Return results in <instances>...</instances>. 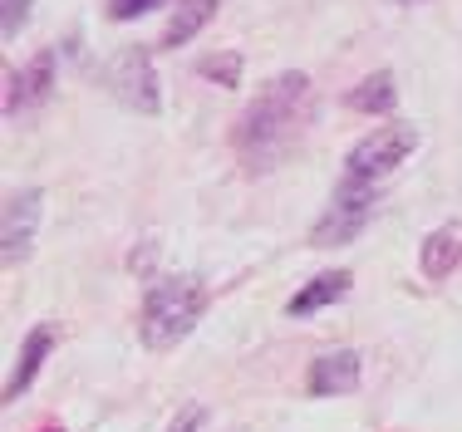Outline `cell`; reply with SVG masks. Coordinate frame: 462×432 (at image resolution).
Instances as JSON below:
<instances>
[{"instance_id":"obj_4","label":"cell","mask_w":462,"mask_h":432,"mask_svg":"<svg viewBox=\"0 0 462 432\" xmlns=\"http://www.w3.org/2000/svg\"><path fill=\"white\" fill-rule=\"evenodd\" d=\"M369 212H374V182H359V177H349V182L339 187V197H335V207H329V216L320 221V226H315V241H320V246H345V241L369 221Z\"/></svg>"},{"instance_id":"obj_3","label":"cell","mask_w":462,"mask_h":432,"mask_svg":"<svg viewBox=\"0 0 462 432\" xmlns=\"http://www.w3.org/2000/svg\"><path fill=\"white\" fill-rule=\"evenodd\" d=\"M413 142H418L413 124H389V128L369 133V138H359V148L349 152V177H359V182H379L383 172H393L403 158H409Z\"/></svg>"},{"instance_id":"obj_1","label":"cell","mask_w":462,"mask_h":432,"mask_svg":"<svg viewBox=\"0 0 462 432\" xmlns=\"http://www.w3.org/2000/svg\"><path fill=\"white\" fill-rule=\"evenodd\" d=\"M305 114H310V79L305 74H276L256 94V104L246 108V118H241L236 148L246 152V162L256 172L276 168L285 152L300 142Z\"/></svg>"},{"instance_id":"obj_17","label":"cell","mask_w":462,"mask_h":432,"mask_svg":"<svg viewBox=\"0 0 462 432\" xmlns=\"http://www.w3.org/2000/svg\"><path fill=\"white\" fill-rule=\"evenodd\" d=\"M30 15V0H5V35H15Z\"/></svg>"},{"instance_id":"obj_7","label":"cell","mask_w":462,"mask_h":432,"mask_svg":"<svg viewBox=\"0 0 462 432\" xmlns=\"http://www.w3.org/2000/svg\"><path fill=\"white\" fill-rule=\"evenodd\" d=\"M359 379H365L359 349H329L310 363V393H320V398H339V393L359 389Z\"/></svg>"},{"instance_id":"obj_6","label":"cell","mask_w":462,"mask_h":432,"mask_svg":"<svg viewBox=\"0 0 462 432\" xmlns=\"http://www.w3.org/2000/svg\"><path fill=\"white\" fill-rule=\"evenodd\" d=\"M40 212H45V197L40 192H15L5 202V265H20L35 246V231H40Z\"/></svg>"},{"instance_id":"obj_8","label":"cell","mask_w":462,"mask_h":432,"mask_svg":"<svg viewBox=\"0 0 462 432\" xmlns=\"http://www.w3.org/2000/svg\"><path fill=\"white\" fill-rule=\"evenodd\" d=\"M457 265H462V221L433 231V236L423 241V275L428 280H443V275L457 271Z\"/></svg>"},{"instance_id":"obj_18","label":"cell","mask_w":462,"mask_h":432,"mask_svg":"<svg viewBox=\"0 0 462 432\" xmlns=\"http://www.w3.org/2000/svg\"><path fill=\"white\" fill-rule=\"evenodd\" d=\"M393 5H423V0H393Z\"/></svg>"},{"instance_id":"obj_11","label":"cell","mask_w":462,"mask_h":432,"mask_svg":"<svg viewBox=\"0 0 462 432\" xmlns=\"http://www.w3.org/2000/svg\"><path fill=\"white\" fill-rule=\"evenodd\" d=\"M217 15V0H178V15H172L168 35H162V50H182L192 35H202V25Z\"/></svg>"},{"instance_id":"obj_9","label":"cell","mask_w":462,"mask_h":432,"mask_svg":"<svg viewBox=\"0 0 462 432\" xmlns=\"http://www.w3.org/2000/svg\"><path fill=\"white\" fill-rule=\"evenodd\" d=\"M50 349H54V329H50V325L30 329L25 349H20V369H15V379L5 383V398H20L30 383H35V373H40V363L50 359Z\"/></svg>"},{"instance_id":"obj_5","label":"cell","mask_w":462,"mask_h":432,"mask_svg":"<svg viewBox=\"0 0 462 432\" xmlns=\"http://www.w3.org/2000/svg\"><path fill=\"white\" fill-rule=\"evenodd\" d=\"M114 94L124 98L128 108H138V114H158V79H152V64L143 50H128L114 60Z\"/></svg>"},{"instance_id":"obj_2","label":"cell","mask_w":462,"mask_h":432,"mask_svg":"<svg viewBox=\"0 0 462 432\" xmlns=\"http://www.w3.org/2000/svg\"><path fill=\"white\" fill-rule=\"evenodd\" d=\"M202 309H207V290L192 275H168V280H158L148 290V300H143V345L148 349L182 345L197 329Z\"/></svg>"},{"instance_id":"obj_10","label":"cell","mask_w":462,"mask_h":432,"mask_svg":"<svg viewBox=\"0 0 462 432\" xmlns=\"http://www.w3.org/2000/svg\"><path fill=\"white\" fill-rule=\"evenodd\" d=\"M50 69H54L50 54H35V60L15 74V88H10V104H5L10 114H25L30 104H40V98L50 94Z\"/></svg>"},{"instance_id":"obj_12","label":"cell","mask_w":462,"mask_h":432,"mask_svg":"<svg viewBox=\"0 0 462 432\" xmlns=\"http://www.w3.org/2000/svg\"><path fill=\"white\" fill-rule=\"evenodd\" d=\"M345 295H349V271H329V275L310 280L300 295H295V300H291V315H315V309L345 300Z\"/></svg>"},{"instance_id":"obj_15","label":"cell","mask_w":462,"mask_h":432,"mask_svg":"<svg viewBox=\"0 0 462 432\" xmlns=\"http://www.w3.org/2000/svg\"><path fill=\"white\" fill-rule=\"evenodd\" d=\"M152 5H168V0H108V20H138Z\"/></svg>"},{"instance_id":"obj_13","label":"cell","mask_w":462,"mask_h":432,"mask_svg":"<svg viewBox=\"0 0 462 432\" xmlns=\"http://www.w3.org/2000/svg\"><path fill=\"white\" fill-rule=\"evenodd\" d=\"M393 94H399V84H393V74H369L365 84L349 94V104L359 108V114H389L393 108Z\"/></svg>"},{"instance_id":"obj_16","label":"cell","mask_w":462,"mask_h":432,"mask_svg":"<svg viewBox=\"0 0 462 432\" xmlns=\"http://www.w3.org/2000/svg\"><path fill=\"white\" fill-rule=\"evenodd\" d=\"M168 432H207V408L202 403H187L182 413L168 423Z\"/></svg>"},{"instance_id":"obj_14","label":"cell","mask_w":462,"mask_h":432,"mask_svg":"<svg viewBox=\"0 0 462 432\" xmlns=\"http://www.w3.org/2000/svg\"><path fill=\"white\" fill-rule=\"evenodd\" d=\"M202 74L217 79L222 88H236L241 84V54H212V60H202Z\"/></svg>"}]
</instances>
